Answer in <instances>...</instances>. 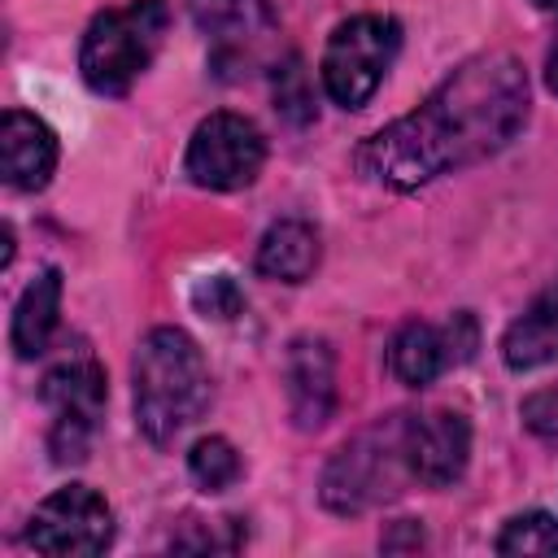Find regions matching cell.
<instances>
[{
	"mask_svg": "<svg viewBox=\"0 0 558 558\" xmlns=\"http://www.w3.org/2000/svg\"><path fill=\"white\" fill-rule=\"evenodd\" d=\"M405 427L410 414H388L331 453L323 471V506L331 514H362L401 493V480L410 475Z\"/></svg>",
	"mask_w": 558,
	"mask_h": 558,
	"instance_id": "obj_4",
	"label": "cell"
},
{
	"mask_svg": "<svg viewBox=\"0 0 558 558\" xmlns=\"http://www.w3.org/2000/svg\"><path fill=\"white\" fill-rule=\"evenodd\" d=\"M471 458V423L458 410H432V414H410L405 427V462L410 475L427 488H449L462 480Z\"/></svg>",
	"mask_w": 558,
	"mask_h": 558,
	"instance_id": "obj_10",
	"label": "cell"
},
{
	"mask_svg": "<svg viewBox=\"0 0 558 558\" xmlns=\"http://www.w3.org/2000/svg\"><path fill=\"white\" fill-rule=\"evenodd\" d=\"M0 170L17 192H39L57 170V135L44 118L26 109H4L0 118Z\"/></svg>",
	"mask_w": 558,
	"mask_h": 558,
	"instance_id": "obj_12",
	"label": "cell"
},
{
	"mask_svg": "<svg viewBox=\"0 0 558 558\" xmlns=\"http://www.w3.org/2000/svg\"><path fill=\"white\" fill-rule=\"evenodd\" d=\"M497 554H506V558H558V519L545 510L514 514L497 536Z\"/></svg>",
	"mask_w": 558,
	"mask_h": 558,
	"instance_id": "obj_17",
	"label": "cell"
},
{
	"mask_svg": "<svg viewBox=\"0 0 558 558\" xmlns=\"http://www.w3.org/2000/svg\"><path fill=\"white\" fill-rule=\"evenodd\" d=\"M187 471L205 493H222L240 480V453L227 436H201L187 453Z\"/></svg>",
	"mask_w": 558,
	"mask_h": 558,
	"instance_id": "obj_18",
	"label": "cell"
},
{
	"mask_svg": "<svg viewBox=\"0 0 558 558\" xmlns=\"http://www.w3.org/2000/svg\"><path fill=\"white\" fill-rule=\"evenodd\" d=\"M266 161V140L244 113H209L183 153V174L209 192H235L257 179Z\"/></svg>",
	"mask_w": 558,
	"mask_h": 558,
	"instance_id": "obj_7",
	"label": "cell"
},
{
	"mask_svg": "<svg viewBox=\"0 0 558 558\" xmlns=\"http://www.w3.org/2000/svg\"><path fill=\"white\" fill-rule=\"evenodd\" d=\"M318 266V231L301 218H279L257 244V275L279 283H301Z\"/></svg>",
	"mask_w": 558,
	"mask_h": 558,
	"instance_id": "obj_16",
	"label": "cell"
},
{
	"mask_svg": "<svg viewBox=\"0 0 558 558\" xmlns=\"http://www.w3.org/2000/svg\"><path fill=\"white\" fill-rule=\"evenodd\" d=\"M39 397L52 414L48 427V453L52 462H83L92 432L105 414V371L96 362L92 349H74L65 353L39 384Z\"/></svg>",
	"mask_w": 558,
	"mask_h": 558,
	"instance_id": "obj_6",
	"label": "cell"
},
{
	"mask_svg": "<svg viewBox=\"0 0 558 558\" xmlns=\"http://www.w3.org/2000/svg\"><path fill=\"white\" fill-rule=\"evenodd\" d=\"M288 405L301 432H318L336 410V353L323 336H296L283 357Z\"/></svg>",
	"mask_w": 558,
	"mask_h": 558,
	"instance_id": "obj_11",
	"label": "cell"
},
{
	"mask_svg": "<svg viewBox=\"0 0 558 558\" xmlns=\"http://www.w3.org/2000/svg\"><path fill=\"white\" fill-rule=\"evenodd\" d=\"M275 100H279V109H283L292 122H310V118H314V100H310V92H305V70H301L296 57H288L283 70L275 65Z\"/></svg>",
	"mask_w": 558,
	"mask_h": 558,
	"instance_id": "obj_19",
	"label": "cell"
},
{
	"mask_svg": "<svg viewBox=\"0 0 558 558\" xmlns=\"http://www.w3.org/2000/svg\"><path fill=\"white\" fill-rule=\"evenodd\" d=\"M57 314H61V270L48 266L44 275H35L26 283V292L13 305V327L9 340L17 349V357H39L57 331Z\"/></svg>",
	"mask_w": 558,
	"mask_h": 558,
	"instance_id": "obj_14",
	"label": "cell"
},
{
	"mask_svg": "<svg viewBox=\"0 0 558 558\" xmlns=\"http://www.w3.org/2000/svg\"><path fill=\"white\" fill-rule=\"evenodd\" d=\"M166 26H170L166 0H131V4L96 13L78 44L83 83L100 96L131 92V83L153 65L166 39Z\"/></svg>",
	"mask_w": 558,
	"mask_h": 558,
	"instance_id": "obj_3",
	"label": "cell"
},
{
	"mask_svg": "<svg viewBox=\"0 0 558 558\" xmlns=\"http://www.w3.org/2000/svg\"><path fill=\"white\" fill-rule=\"evenodd\" d=\"M527 74L510 52L462 61L414 113L388 122L357 148V170L375 187L414 192L449 170L501 153L527 122Z\"/></svg>",
	"mask_w": 558,
	"mask_h": 558,
	"instance_id": "obj_1",
	"label": "cell"
},
{
	"mask_svg": "<svg viewBox=\"0 0 558 558\" xmlns=\"http://www.w3.org/2000/svg\"><path fill=\"white\" fill-rule=\"evenodd\" d=\"M26 541L35 554H48V558H92L113 541V510L96 488L65 484L39 501V510L31 514Z\"/></svg>",
	"mask_w": 558,
	"mask_h": 558,
	"instance_id": "obj_8",
	"label": "cell"
},
{
	"mask_svg": "<svg viewBox=\"0 0 558 558\" xmlns=\"http://www.w3.org/2000/svg\"><path fill=\"white\" fill-rule=\"evenodd\" d=\"M135 427L153 445H170L209 405V366L183 327H153L131 366Z\"/></svg>",
	"mask_w": 558,
	"mask_h": 558,
	"instance_id": "obj_2",
	"label": "cell"
},
{
	"mask_svg": "<svg viewBox=\"0 0 558 558\" xmlns=\"http://www.w3.org/2000/svg\"><path fill=\"white\" fill-rule=\"evenodd\" d=\"M545 83H549V92L558 96V39H554V48H549V57H545Z\"/></svg>",
	"mask_w": 558,
	"mask_h": 558,
	"instance_id": "obj_22",
	"label": "cell"
},
{
	"mask_svg": "<svg viewBox=\"0 0 558 558\" xmlns=\"http://www.w3.org/2000/svg\"><path fill=\"white\" fill-rule=\"evenodd\" d=\"M401 48V26L384 13H357L340 22L323 48V87L336 105L362 109Z\"/></svg>",
	"mask_w": 558,
	"mask_h": 558,
	"instance_id": "obj_5",
	"label": "cell"
},
{
	"mask_svg": "<svg viewBox=\"0 0 558 558\" xmlns=\"http://www.w3.org/2000/svg\"><path fill=\"white\" fill-rule=\"evenodd\" d=\"M519 414H523V427H527L536 440H545V445H558V384H549V388H536L532 397H523Z\"/></svg>",
	"mask_w": 558,
	"mask_h": 558,
	"instance_id": "obj_21",
	"label": "cell"
},
{
	"mask_svg": "<svg viewBox=\"0 0 558 558\" xmlns=\"http://www.w3.org/2000/svg\"><path fill=\"white\" fill-rule=\"evenodd\" d=\"M536 4H541V9H558V0H536Z\"/></svg>",
	"mask_w": 558,
	"mask_h": 558,
	"instance_id": "obj_23",
	"label": "cell"
},
{
	"mask_svg": "<svg viewBox=\"0 0 558 558\" xmlns=\"http://www.w3.org/2000/svg\"><path fill=\"white\" fill-rule=\"evenodd\" d=\"M501 357L510 371H536L558 357V283L545 288L501 336Z\"/></svg>",
	"mask_w": 558,
	"mask_h": 558,
	"instance_id": "obj_13",
	"label": "cell"
},
{
	"mask_svg": "<svg viewBox=\"0 0 558 558\" xmlns=\"http://www.w3.org/2000/svg\"><path fill=\"white\" fill-rule=\"evenodd\" d=\"M458 366L453 362V349H449V336L445 327H432V323H405L392 344H388V371L405 384V388H427L440 371Z\"/></svg>",
	"mask_w": 558,
	"mask_h": 558,
	"instance_id": "obj_15",
	"label": "cell"
},
{
	"mask_svg": "<svg viewBox=\"0 0 558 558\" xmlns=\"http://www.w3.org/2000/svg\"><path fill=\"white\" fill-rule=\"evenodd\" d=\"M192 9L214 44V65L222 74L257 70L279 39V17L266 0H192Z\"/></svg>",
	"mask_w": 558,
	"mask_h": 558,
	"instance_id": "obj_9",
	"label": "cell"
},
{
	"mask_svg": "<svg viewBox=\"0 0 558 558\" xmlns=\"http://www.w3.org/2000/svg\"><path fill=\"white\" fill-rule=\"evenodd\" d=\"M192 305L205 314V318H235L244 310V296L235 288L231 275H209L192 288Z\"/></svg>",
	"mask_w": 558,
	"mask_h": 558,
	"instance_id": "obj_20",
	"label": "cell"
}]
</instances>
